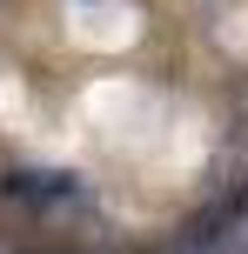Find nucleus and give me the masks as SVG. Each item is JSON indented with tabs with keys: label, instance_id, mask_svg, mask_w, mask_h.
I'll list each match as a JSON object with an SVG mask.
<instances>
[{
	"label": "nucleus",
	"instance_id": "f257e3e1",
	"mask_svg": "<svg viewBox=\"0 0 248 254\" xmlns=\"http://www.w3.org/2000/svg\"><path fill=\"white\" fill-rule=\"evenodd\" d=\"M0 194L20 201V207H61V201L81 194V181L61 174V167H13V174H0Z\"/></svg>",
	"mask_w": 248,
	"mask_h": 254
},
{
	"label": "nucleus",
	"instance_id": "f03ea898",
	"mask_svg": "<svg viewBox=\"0 0 248 254\" xmlns=\"http://www.w3.org/2000/svg\"><path fill=\"white\" fill-rule=\"evenodd\" d=\"M222 221H235V207H208V214H195L181 241H188V248H208V241H222V234H228Z\"/></svg>",
	"mask_w": 248,
	"mask_h": 254
}]
</instances>
